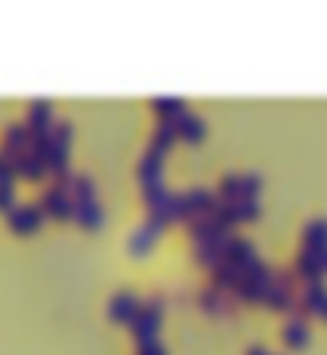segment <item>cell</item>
Here are the masks:
<instances>
[{
	"instance_id": "1",
	"label": "cell",
	"mask_w": 327,
	"mask_h": 355,
	"mask_svg": "<svg viewBox=\"0 0 327 355\" xmlns=\"http://www.w3.org/2000/svg\"><path fill=\"white\" fill-rule=\"evenodd\" d=\"M308 237H311V243H318V247H324V243H327V224H324V221H321V224H311Z\"/></svg>"
},
{
	"instance_id": "2",
	"label": "cell",
	"mask_w": 327,
	"mask_h": 355,
	"mask_svg": "<svg viewBox=\"0 0 327 355\" xmlns=\"http://www.w3.org/2000/svg\"><path fill=\"white\" fill-rule=\"evenodd\" d=\"M324 314H327V307H324Z\"/></svg>"
}]
</instances>
